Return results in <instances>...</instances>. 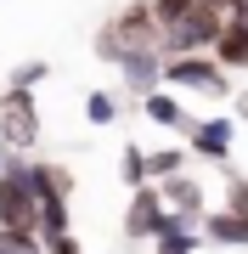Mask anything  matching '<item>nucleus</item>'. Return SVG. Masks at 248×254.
Segmentation results:
<instances>
[{
  "label": "nucleus",
  "instance_id": "nucleus-1",
  "mask_svg": "<svg viewBox=\"0 0 248 254\" xmlns=\"http://www.w3.org/2000/svg\"><path fill=\"white\" fill-rule=\"evenodd\" d=\"M164 91H175V96H209V102H226V96H231V68H220L209 51L164 57Z\"/></svg>",
  "mask_w": 248,
  "mask_h": 254
},
{
  "label": "nucleus",
  "instance_id": "nucleus-2",
  "mask_svg": "<svg viewBox=\"0 0 248 254\" xmlns=\"http://www.w3.org/2000/svg\"><path fill=\"white\" fill-rule=\"evenodd\" d=\"M220 28H226V17H220V11H214V6H203V0H198V6L186 11L181 23L158 28V51H164V57H186V51H209Z\"/></svg>",
  "mask_w": 248,
  "mask_h": 254
},
{
  "label": "nucleus",
  "instance_id": "nucleus-3",
  "mask_svg": "<svg viewBox=\"0 0 248 254\" xmlns=\"http://www.w3.org/2000/svg\"><path fill=\"white\" fill-rule=\"evenodd\" d=\"M34 141H40L34 91H6L0 96V147L6 153H34Z\"/></svg>",
  "mask_w": 248,
  "mask_h": 254
},
{
  "label": "nucleus",
  "instance_id": "nucleus-4",
  "mask_svg": "<svg viewBox=\"0 0 248 254\" xmlns=\"http://www.w3.org/2000/svg\"><path fill=\"white\" fill-rule=\"evenodd\" d=\"M231 147H237V119H231V113L192 119V130H186V153H192V158H203V164H226Z\"/></svg>",
  "mask_w": 248,
  "mask_h": 254
},
{
  "label": "nucleus",
  "instance_id": "nucleus-5",
  "mask_svg": "<svg viewBox=\"0 0 248 254\" xmlns=\"http://www.w3.org/2000/svg\"><path fill=\"white\" fill-rule=\"evenodd\" d=\"M113 40H119V57L124 51H141V46H158V17H152V0H130L119 17H107Z\"/></svg>",
  "mask_w": 248,
  "mask_h": 254
},
{
  "label": "nucleus",
  "instance_id": "nucleus-6",
  "mask_svg": "<svg viewBox=\"0 0 248 254\" xmlns=\"http://www.w3.org/2000/svg\"><path fill=\"white\" fill-rule=\"evenodd\" d=\"M113 68H119V85H124V91L136 96V102L147 96V91H158V85H164V51H158V46L124 51V57H119Z\"/></svg>",
  "mask_w": 248,
  "mask_h": 254
},
{
  "label": "nucleus",
  "instance_id": "nucleus-7",
  "mask_svg": "<svg viewBox=\"0 0 248 254\" xmlns=\"http://www.w3.org/2000/svg\"><path fill=\"white\" fill-rule=\"evenodd\" d=\"M158 220H164V192L152 181L130 192V209H124V243H152L158 237Z\"/></svg>",
  "mask_w": 248,
  "mask_h": 254
},
{
  "label": "nucleus",
  "instance_id": "nucleus-8",
  "mask_svg": "<svg viewBox=\"0 0 248 254\" xmlns=\"http://www.w3.org/2000/svg\"><path fill=\"white\" fill-rule=\"evenodd\" d=\"M158 192H164V209H181V215H209V192H203V181H198V175H164V181H152Z\"/></svg>",
  "mask_w": 248,
  "mask_h": 254
},
{
  "label": "nucleus",
  "instance_id": "nucleus-9",
  "mask_svg": "<svg viewBox=\"0 0 248 254\" xmlns=\"http://www.w3.org/2000/svg\"><path fill=\"white\" fill-rule=\"evenodd\" d=\"M141 113H147V119H152L158 130H181V136L192 130V113H186V102L175 96V91H164V85L141 96Z\"/></svg>",
  "mask_w": 248,
  "mask_h": 254
},
{
  "label": "nucleus",
  "instance_id": "nucleus-10",
  "mask_svg": "<svg viewBox=\"0 0 248 254\" xmlns=\"http://www.w3.org/2000/svg\"><path fill=\"white\" fill-rule=\"evenodd\" d=\"M203 243L248 249V220H243V215H231V209H209V215H203Z\"/></svg>",
  "mask_w": 248,
  "mask_h": 254
},
{
  "label": "nucleus",
  "instance_id": "nucleus-11",
  "mask_svg": "<svg viewBox=\"0 0 248 254\" xmlns=\"http://www.w3.org/2000/svg\"><path fill=\"white\" fill-rule=\"evenodd\" d=\"M209 57H214V63H220V68H248V23L226 17V28H220V34H214Z\"/></svg>",
  "mask_w": 248,
  "mask_h": 254
},
{
  "label": "nucleus",
  "instance_id": "nucleus-12",
  "mask_svg": "<svg viewBox=\"0 0 248 254\" xmlns=\"http://www.w3.org/2000/svg\"><path fill=\"white\" fill-rule=\"evenodd\" d=\"M186 158H192L186 147H147V175H152V181H164V175H181V170H186Z\"/></svg>",
  "mask_w": 248,
  "mask_h": 254
},
{
  "label": "nucleus",
  "instance_id": "nucleus-13",
  "mask_svg": "<svg viewBox=\"0 0 248 254\" xmlns=\"http://www.w3.org/2000/svg\"><path fill=\"white\" fill-rule=\"evenodd\" d=\"M0 254H46V237L34 226H0Z\"/></svg>",
  "mask_w": 248,
  "mask_h": 254
},
{
  "label": "nucleus",
  "instance_id": "nucleus-14",
  "mask_svg": "<svg viewBox=\"0 0 248 254\" xmlns=\"http://www.w3.org/2000/svg\"><path fill=\"white\" fill-rule=\"evenodd\" d=\"M119 181H124L130 192H136V187H147V181H152V175H147V147H136V141H130V147H124V153H119Z\"/></svg>",
  "mask_w": 248,
  "mask_h": 254
},
{
  "label": "nucleus",
  "instance_id": "nucleus-15",
  "mask_svg": "<svg viewBox=\"0 0 248 254\" xmlns=\"http://www.w3.org/2000/svg\"><path fill=\"white\" fill-rule=\"evenodd\" d=\"M119 113H124V108H119V96H113V91H91V96H85V119H91L96 130H107Z\"/></svg>",
  "mask_w": 248,
  "mask_h": 254
},
{
  "label": "nucleus",
  "instance_id": "nucleus-16",
  "mask_svg": "<svg viewBox=\"0 0 248 254\" xmlns=\"http://www.w3.org/2000/svg\"><path fill=\"white\" fill-rule=\"evenodd\" d=\"M51 79V63H17L6 73V91H34V85H46Z\"/></svg>",
  "mask_w": 248,
  "mask_h": 254
},
{
  "label": "nucleus",
  "instance_id": "nucleus-17",
  "mask_svg": "<svg viewBox=\"0 0 248 254\" xmlns=\"http://www.w3.org/2000/svg\"><path fill=\"white\" fill-rule=\"evenodd\" d=\"M220 209H231V215L248 220V181H243V175H231V170H226V203H220Z\"/></svg>",
  "mask_w": 248,
  "mask_h": 254
},
{
  "label": "nucleus",
  "instance_id": "nucleus-18",
  "mask_svg": "<svg viewBox=\"0 0 248 254\" xmlns=\"http://www.w3.org/2000/svg\"><path fill=\"white\" fill-rule=\"evenodd\" d=\"M192 6L198 0H152V17H158V28H169V23H181Z\"/></svg>",
  "mask_w": 248,
  "mask_h": 254
},
{
  "label": "nucleus",
  "instance_id": "nucleus-19",
  "mask_svg": "<svg viewBox=\"0 0 248 254\" xmlns=\"http://www.w3.org/2000/svg\"><path fill=\"white\" fill-rule=\"evenodd\" d=\"M231 119H237V125H248V85L231 96Z\"/></svg>",
  "mask_w": 248,
  "mask_h": 254
},
{
  "label": "nucleus",
  "instance_id": "nucleus-20",
  "mask_svg": "<svg viewBox=\"0 0 248 254\" xmlns=\"http://www.w3.org/2000/svg\"><path fill=\"white\" fill-rule=\"evenodd\" d=\"M226 17H237V23H248V0H231V11Z\"/></svg>",
  "mask_w": 248,
  "mask_h": 254
},
{
  "label": "nucleus",
  "instance_id": "nucleus-21",
  "mask_svg": "<svg viewBox=\"0 0 248 254\" xmlns=\"http://www.w3.org/2000/svg\"><path fill=\"white\" fill-rule=\"evenodd\" d=\"M152 254H198V249H175V243H152Z\"/></svg>",
  "mask_w": 248,
  "mask_h": 254
},
{
  "label": "nucleus",
  "instance_id": "nucleus-22",
  "mask_svg": "<svg viewBox=\"0 0 248 254\" xmlns=\"http://www.w3.org/2000/svg\"><path fill=\"white\" fill-rule=\"evenodd\" d=\"M203 6H214V11H220V17H226V11H231V0H203Z\"/></svg>",
  "mask_w": 248,
  "mask_h": 254
}]
</instances>
